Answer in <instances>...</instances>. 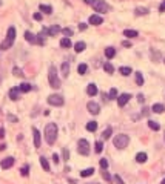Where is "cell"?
<instances>
[{
	"label": "cell",
	"instance_id": "ab89813d",
	"mask_svg": "<svg viewBox=\"0 0 165 184\" xmlns=\"http://www.w3.org/2000/svg\"><path fill=\"white\" fill-rule=\"evenodd\" d=\"M28 170H29V167H28V166H23L20 172H22V175H23V177H26V175H28Z\"/></svg>",
	"mask_w": 165,
	"mask_h": 184
},
{
	"label": "cell",
	"instance_id": "52a82bcc",
	"mask_svg": "<svg viewBox=\"0 0 165 184\" xmlns=\"http://www.w3.org/2000/svg\"><path fill=\"white\" fill-rule=\"evenodd\" d=\"M48 103L51 106H62L63 104V98H62V95H50L48 97Z\"/></svg>",
	"mask_w": 165,
	"mask_h": 184
},
{
	"label": "cell",
	"instance_id": "f5cc1de1",
	"mask_svg": "<svg viewBox=\"0 0 165 184\" xmlns=\"http://www.w3.org/2000/svg\"><path fill=\"white\" fill-rule=\"evenodd\" d=\"M160 184H165V178H164V179H162V183H160Z\"/></svg>",
	"mask_w": 165,
	"mask_h": 184
},
{
	"label": "cell",
	"instance_id": "60d3db41",
	"mask_svg": "<svg viewBox=\"0 0 165 184\" xmlns=\"http://www.w3.org/2000/svg\"><path fill=\"white\" fill-rule=\"evenodd\" d=\"M12 72H14V75H17V77H22V75H23L19 68H14V69H12Z\"/></svg>",
	"mask_w": 165,
	"mask_h": 184
},
{
	"label": "cell",
	"instance_id": "cb8c5ba5",
	"mask_svg": "<svg viewBox=\"0 0 165 184\" xmlns=\"http://www.w3.org/2000/svg\"><path fill=\"white\" fill-rule=\"evenodd\" d=\"M93 173H94V169H93V167H90V169H85V170H82V172H80V177L87 178V177H91Z\"/></svg>",
	"mask_w": 165,
	"mask_h": 184
},
{
	"label": "cell",
	"instance_id": "d6a6232c",
	"mask_svg": "<svg viewBox=\"0 0 165 184\" xmlns=\"http://www.w3.org/2000/svg\"><path fill=\"white\" fill-rule=\"evenodd\" d=\"M136 83L139 84V86H142V84H144V77H142L140 72H136Z\"/></svg>",
	"mask_w": 165,
	"mask_h": 184
},
{
	"label": "cell",
	"instance_id": "7402d4cb",
	"mask_svg": "<svg viewBox=\"0 0 165 184\" xmlns=\"http://www.w3.org/2000/svg\"><path fill=\"white\" fill-rule=\"evenodd\" d=\"M19 89H20V92H29L31 89H33V86H31L29 83H22L19 86Z\"/></svg>",
	"mask_w": 165,
	"mask_h": 184
},
{
	"label": "cell",
	"instance_id": "603a6c76",
	"mask_svg": "<svg viewBox=\"0 0 165 184\" xmlns=\"http://www.w3.org/2000/svg\"><path fill=\"white\" fill-rule=\"evenodd\" d=\"M62 74H63V77H68V74H70V63L68 61H65V63L62 65Z\"/></svg>",
	"mask_w": 165,
	"mask_h": 184
},
{
	"label": "cell",
	"instance_id": "f1b7e54d",
	"mask_svg": "<svg viewBox=\"0 0 165 184\" xmlns=\"http://www.w3.org/2000/svg\"><path fill=\"white\" fill-rule=\"evenodd\" d=\"M60 46H62V48H70V46H71V40L66 38V37H63V38L60 40Z\"/></svg>",
	"mask_w": 165,
	"mask_h": 184
},
{
	"label": "cell",
	"instance_id": "f6af8a7d",
	"mask_svg": "<svg viewBox=\"0 0 165 184\" xmlns=\"http://www.w3.org/2000/svg\"><path fill=\"white\" fill-rule=\"evenodd\" d=\"M52 160H54V163L57 164V163H59V155H57V154H54V155H52Z\"/></svg>",
	"mask_w": 165,
	"mask_h": 184
},
{
	"label": "cell",
	"instance_id": "ee69618b",
	"mask_svg": "<svg viewBox=\"0 0 165 184\" xmlns=\"http://www.w3.org/2000/svg\"><path fill=\"white\" fill-rule=\"evenodd\" d=\"M68 156H70V152L66 150V149H63V158H65V160H68Z\"/></svg>",
	"mask_w": 165,
	"mask_h": 184
},
{
	"label": "cell",
	"instance_id": "f546056e",
	"mask_svg": "<svg viewBox=\"0 0 165 184\" xmlns=\"http://www.w3.org/2000/svg\"><path fill=\"white\" fill-rule=\"evenodd\" d=\"M148 126H150V129H153V131H159V129H160L159 123H156V121H153V120L148 121Z\"/></svg>",
	"mask_w": 165,
	"mask_h": 184
},
{
	"label": "cell",
	"instance_id": "d590c367",
	"mask_svg": "<svg viewBox=\"0 0 165 184\" xmlns=\"http://www.w3.org/2000/svg\"><path fill=\"white\" fill-rule=\"evenodd\" d=\"M94 147H96V149H94V150L97 152V154H100V152H102V149H104V143H100V141H97V143H96V146H94Z\"/></svg>",
	"mask_w": 165,
	"mask_h": 184
},
{
	"label": "cell",
	"instance_id": "ac0fdd59",
	"mask_svg": "<svg viewBox=\"0 0 165 184\" xmlns=\"http://www.w3.org/2000/svg\"><path fill=\"white\" fill-rule=\"evenodd\" d=\"M123 35H125V37H128V38H134V37H137V31L125 29V31H123Z\"/></svg>",
	"mask_w": 165,
	"mask_h": 184
},
{
	"label": "cell",
	"instance_id": "bcb514c9",
	"mask_svg": "<svg viewBox=\"0 0 165 184\" xmlns=\"http://www.w3.org/2000/svg\"><path fill=\"white\" fill-rule=\"evenodd\" d=\"M159 11H160V12H164V11H165V0H164V3H162V5L159 6Z\"/></svg>",
	"mask_w": 165,
	"mask_h": 184
},
{
	"label": "cell",
	"instance_id": "4dcf8cb0",
	"mask_svg": "<svg viewBox=\"0 0 165 184\" xmlns=\"http://www.w3.org/2000/svg\"><path fill=\"white\" fill-rule=\"evenodd\" d=\"M104 69H105V72H108V74H113V72H114L113 65H111V63H108V61H106V63L104 65Z\"/></svg>",
	"mask_w": 165,
	"mask_h": 184
},
{
	"label": "cell",
	"instance_id": "8992f818",
	"mask_svg": "<svg viewBox=\"0 0 165 184\" xmlns=\"http://www.w3.org/2000/svg\"><path fill=\"white\" fill-rule=\"evenodd\" d=\"M90 5L94 8V9L97 11V12H106L110 9L108 8V5H106V3L104 2V0H93V2L90 3Z\"/></svg>",
	"mask_w": 165,
	"mask_h": 184
},
{
	"label": "cell",
	"instance_id": "484cf974",
	"mask_svg": "<svg viewBox=\"0 0 165 184\" xmlns=\"http://www.w3.org/2000/svg\"><path fill=\"white\" fill-rule=\"evenodd\" d=\"M119 72L122 75H130L131 74V68H130V66H122V68L119 69Z\"/></svg>",
	"mask_w": 165,
	"mask_h": 184
},
{
	"label": "cell",
	"instance_id": "9c48e42d",
	"mask_svg": "<svg viewBox=\"0 0 165 184\" xmlns=\"http://www.w3.org/2000/svg\"><path fill=\"white\" fill-rule=\"evenodd\" d=\"M87 109L91 112L93 115H97L99 114V111H100V107H99V104H97V103H94V101H90L87 104Z\"/></svg>",
	"mask_w": 165,
	"mask_h": 184
},
{
	"label": "cell",
	"instance_id": "c3c4849f",
	"mask_svg": "<svg viewBox=\"0 0 165 184\" xmlns=\"http://www.w3.org/2000/svg\"><path fill=\"white\" fill-rule=\"evenodd\" d=\"M114 179H116V181H117L119 184H123V181H122V179H120V178L117 177V175H116V177H114Z\"/></svg>",
	"mask_w": 165,
	"mask_h": 184
},
{
	"label": "cell",
	"instance_id": "5bb4252c",
	"mask_svg": "<svg viewBox=\"0 0 165 184\" xmlns=\"http://www.w3.org/2000/svg\"><path fill=\"white\" fill-rule=\"evenodd\" d=\"M87 94L88 95H91V97H94L96 94H97V88H96V84H88V88H87Z\"/></svg>",
	"mask_w": 165,
	"mask_h": 184
},
{
	"label": "cell",
	"instance_id": "e0dca14e",
	"mask_svg": "<svg viewBox=\"0 0 165 184\" xmlns=\"http://www.w3.org/2000/svg\"><path fill=\"white\" fill-rule=\"evenodd\" d=\"M60 31V28L59 26H52V28H50V29H45L43 31V34H48V35H56L57 32Z\"/></svg>",
	"mask_w": 165,
	"mask_h": 184
},
{
	"label": "cell",
	"instance_id": "7c38bea8",
	"mask_svg": "<svg viewBox=\"0 0 165 184\" xmlns=\"http://www.w3.org/2000/svg\"><path fill=\"white\" fill-rule=\"evenodd\" d=\"M33 133H34V146L35 147H40V143H42V141H40V132L34 127L33 129Z\"/></svg>",
	"mask_w": 165,
	"mask_h": 184
},
{
	"label": "cell",
	"instance_id": "7dc6e473",
	"mask_svg": "<svg viewBox=\"0 0 165 184\" xmlns=\"http://www.w3.org/2000/svg\"><path fill=\"white\" fill-rule=\"evenodd\" d=\"M3 137H5V129L0 127V138H3Z\"/></svg>",
	"mask_w": 165,
	"mask_h": 184
},
{
	"label": "cell",
	"instance_id": "d6986e66",
	"mask_svg": "<svg viewBox=\"0 0 165 184\" xmlns=\"http://www.w3.org/2000/svg\"><path fill=\"white\" fill-rule=\"evenodd\" d=\"M40 164H42V167L45 169V172H50V163H48V160L45 156H40Z\"/></svg>",
	"mask_w": 165,
	"mask_h": 184
},
{
	"label": "cell",
	"instance_id": "8d00e7d4",
	"mask_svg": "<svg viewBox=\"0 0 165 184\" xmlns=\"http://www.w3.org/2000/svg\"><path fill=\"white\" fill-rule=\"evenodd\" d=\"M108 97L110 98H113V100H114V98H117V89H110V94H108Z\"/></svg>",
	"mask_w": 165,
	"mask_h": 184
},
{
	"label": "cell",
	"instance_id": "db71d44e",
	"mask_svg": "<svg viewBox=\"0 0 165 184\" xmlns=\"http://www.w3.org/2000/svg\"><path fill=\"white\" fill-rule=\"evenodd\" d=\"M0 5H2V3H0Z\"/></svg>",
	"mask_w": 165,
	"mask_h": 184
},
{
	"label": "cell",
	"instance_id": "4316f807",
	"mask_svg": "<svg viewBox=\"0 0 165 184\" xmlns=\"http://www.w3.org/2000/svg\"><path fill=\"white\" fill-rule=\"evenodd\" d=\"M97 129V123L96 121H90V123L87 124V131H90V132H94Z\"/></svg>",
	"mask_w": 165,
	"mask_h": 184
},
{
	"label": "cell",
	"instance_id": "6da1fadb",
	"mask_svg": "<svg viewBox=\"0 0 165 184\" xmlns=\"http://www.w3.org/2000/svg\"><path fill=\"white\" fill-rule=\"evenodd\" d=\"M45 140L50 146H52L57 140V124L56 123H50L45 127Z\"/></svg>",
	"mask_w": 165,
	"mask_h": 184
},
{
	"label": "cell",
	"instance_id": "8fae6325",
	"mask_svg": "<svg viewBox=\"0 0 165 184\" xmlns=\"http://www.w3.org/2000/svg\"><path fill=\"white\" fill-rule=\"evenodd\" d=\"M102 22H104V19H102V16L93 14V16L90 17V25H102Z\"/></svg>",
	"mask_w": 165,
	"mask_h": 184
},
{
	"label": "cell",
	"instance_id": "f35d334b",
	"mask_svg": "<svg viewBox=\"0 0 165 184\" xmlns=\"http://www.w3.org/2000/svg\"><path fill=\"white\" fill-rule=\"evenodd\" d=\"M100 167H102V169H106V167H108V161H106L105 158L100 160Z\"/></svg>",
	"mask_w": 165,
	"mask_h": 184
},
{
	"label": "cell",
	"instance_id": "7bdbcfd3",
	"mask_svg": "<svg viewBox=\"0 0 165 184\" xmlns=\"http://www.w3.org/2000/svg\"><path fill=\"white\" fill-rule=\"evenodd\" d=\"M34 20L40 22V20H42V14H39V12H35V14H34Z\"/></svg>",
	"mask_w": 165,
	"mask_h": 184
},
{
	"label": "cell",
	"instance_id": "30bf717a",
	"mask_svg": "<svg viewBox=\"0 0 165 184\" xmlns=\"http://www.w3.org/2000/svg\"><path fill=\"white\" fill-rule=\"evenodd\" d=\"M12 164H14V158H12V156H8V158H5L0 163L2 169H10V167H12Z\"/></svg>",
	"mask_w": 165,
	"mask_h": 184
},
{
	"label": "cell",
	"instance_id": "681fc988",
	"mask_svg": "<svg viewBox=\"0 0 165 184\" xmlns=\"http://www.w3.org/2000/svg\"><path fill=\"white\" fill-rule=\"evenodd\" d=\"M79 28L83 31V29H87V25H85V23H80V26H79Z\"/></svg>",
	"mask_w": 165,
	"mask_h": 184
},
{
	"label": "cell",
	"instance_id": "ffe728a7",
	"mask_svg": "<svg viewBox=\"0 0 165 184\" xmlns=\"http://www.w3.org/2000/svg\"><path fill=\"white\" fill-rule=\"evenodd\" d=\"M164 111H165L164 104H160V103H156V104H153V112H156V114H162Z\"/></svg>",
	"mask_w": 165,
	"mask_h": 184
},
{
	"label": "cell",
	"instance_id": "836d02e7",
	"mask_svg": "<svg viewBox=\"0 0 165 184\" xmlns=\"http://www.w3.org/2000/svg\"><path fill=\"white\" fill-rule=\"evenodd\" d=\"M102 137H104V140H108V138L111 137V127H106L104 133H102Z\"/></svg>",
	"mask_w": 165,
	"mask_h": 184
},
{
	"label": "cell",
	"instance_id": "277c9868",
	"mask_svg": "<svg viewBox=\"0 0 165 184\" xmlns=\"http://www.w3.org/2000/svg\"><path fill=\"white\" fill-rule=\"evenodd\" d=\"M128 143H130V138L125 133H120V135H116L114 137V146L117 147V149H125L128 146Z\"/></svg>",
	"mask_w": 165,
	"mask_h": 184
},
{
	"label": "cell",
	"instance_id": "b9f144b4",
	"mask_svg": "<svg viewBox=\"0 0 165 184\" xmlns=\"http://www.w3.org/2000/svg\"><path fill=\"white\" fill-rule=\"evenodd\" d=\"M102 177H104V178L106 179V181H110V179H111V177H110V173L106 172V170H104V172H102Z\"/></svg>",
	"mask_w": 165,
	"mask_h": 184
},
{
	"label": "cell",
	"instance_id": "f907efd6",
	"mask_svg": "<svg viewBox=\"0 0 165 184\" xmlns=\"http://www.w3.org/2000/svg\"><path fill=\"white\" fill-rule=\"evenodd\" d=\"M137 100H139L140 103H144V95H137Z\"/></svg>",
	"mask_w": 165,
	"mask_h": 184
},
{
	"label": "cell",
	"instance_id": "9a60e30c",
	"mask_svg": "<svg viewBox=\"0 0 165 184\" xmlns=\"http://www.w3.org/2000/svg\"><path fill=\"white\" fill-rule=\"evenodd\" d=\"M85 48H87V44L83 42H77L74 44V51L76 52H83V51H85Z\"/></svg>",
	"mask_w": 165,
	"mask_h": 184
},
{
	"label": "cell",
	"instance_id": "ba28073f",
	"mask_svg": "<svg viewBox=\"0 0 165 184\" xmlns=\"http://www.w3.org/2000/svg\"><path fill=\"white\" fill-rule=\"evenodd\" d=\"M130 98H131L130 94H122V95H119V97H117V104H119L120 107H123L128 101H130Z\"/></svg>",
	"mask_w": 165,
	"mask_h": 184
},
{
	"label": "cell",
	"instance_id": "3957f363",
	"mask_svg": "<svg viewBox=\"0 0 165 184\" xmlns=\"http://www.w3.org/2000/svg\"><path fill=\"white\" fill-rule=\"evenodd\" d=\"M14 38H16V28L14 26H11L10 29H8V34H6V40L0 44V49H8L12 46V43H14Z\"/></svg>",
	"mask_w": 165,
	"mask_h": 184
},
{
	"label": "cell",
	"instance_id": "e575fe53",
	"mask_svg": "<svg viewBox=\"0 0 165 184\" xmlns=\"http://www.w3.org/2000/svg\"><path fill=\"white\" fill-rule=\"evenodd\" d=\"M147 12H148V9H147V8H136V14H137V16H145Z\"/></svg>",
	"mask_w": 165,
	"mask_h": 184
},
{
	"label": "cell",
	"instance_id": "44dd1931",
	"mask_svg": "<svg viewBox=\"0 0 165 184\" xmlns=\"http://www.w3.org/2000/svg\"><path fill=\"white\" fill-rule=\"evenodd\" d=\"M136 161L137 163H145L147 161V154L145 152H139V154L136 155Z\"/></svg>",
	"mask_w": 165,
	"mask_h": 184
},
{
	"label": "cell",
	"instance_id": "83f0119b",
	"mask_svg": "<svg viewBox=\"0 0 165 184\" xmlns=\"http://www.w3.org/2000/svg\"><path fill=\"white\" fill-rule=\"evenodd\" d=\"M39 8H40V11L45 12V14H51V12H52V8L48 6V5H40Z\"/></svg>",
	"mask_w": 165,
	"mask_h": 184
},
{
	"label": "cell",
	"instance_id": "816d5d0a",
	"mask_svg": "<svg viewBox=\"0 0 165 184\" xmlns=\"http://www.w3.org/2000/svg\"><path fill=\"white\" fill-rule=\"evenodd\" d=\"M91 2H93V0H85V3H88V5H90Z\"/></svg>",
	"mask_w": 165,
	"mask_h": 184
},
{
	"label": "cell",
	"instance_id": "5b68a950",
	"mask_svg": "<svg viewBox=\"0 0 165 184\" xmlns=\"http://www.w3.org/2000/svg\"><path fill=\"white\" fill-rule=\"evenodd\" d=\"M77 152L80 155H88L90 154V143H88L87 140H79L77 141Z\"/></svg>",
	"mask_w": 165,
	"mask_h": 184
},
{
	"label": "cell",
	"instance_id": "4fadbf2b",
	"mask_svg": "<svg viewBox=\"0 0 165 184\" xmlns=\"http://www.w3.org/2000/svg\"><path fill=\"white\" fill-rule=\"evenodd\" d=\"M19 94H20L19 88H12L10 91V98H11V100H19Z\"/></svg>",
	"mask_w": 165,
	"mask_h": 184
},
{
	"label": "cell",
	"instance_id": "74e56055",
	"mask_svg": "<svg viewBox=\"0 0 165 184\" xmlns=\"http://www.w3.org/2000/svg\"><path fill=\"white\" fill-rule=\"evenodd\" d=\"M62 32H63V35H65L66 38H70L71 35H73V31H71L70 28H65V29H62Z\"/></svg>",
	"mask_w": 165,
	"mask_h": 184
},
{
	"label": "cell",
	"instance_id": "2e32d148",
	"mask_svg": "<svg viewBox=\"0 0 165 184\" xmlns=\"http://www.w3.org/2000/svg\"><path fill=\"white\" fill-rule=\"evenodd\" d=\"M25 38H26V42H29V43H37V38H35V35L31 34L29 31H26V32H25Z\"/></svg>",
	"mask_w": 165,
	"mask_h": 184
},
{
	"label": "cell",
	"instance_id": "1f68e13d",
	"mask_svg": "<svg viewBox=\"0 0 165 184\" xmlns=\"http://www.w3.org/2000/svg\"><path fill=\"white\" fill-rule=\"evenodd\" d=\"M87 69H88V66L85 65V63H82V65H79V68H77V71H79V74L80 75H83L87 72Z\"/></svg>",
	"mask_w": 165,
	"mask_h": 184
},
{
	"label": "cell",
	"instance_id": "7a4b0ae2",
	"mask_svg": "<svg viewBox=\"0 0 165 184\" xmlns=\"http://www.w3.org/2000/svg\"><path fill=\"white\" fill-rule=\"evenodd\" d=\"M48 80H50L51 88H54V89H59V88H60V80H59V75H57V69L54 68V66H50Z\"/></svg>",
	"mask_w": 165,
	"mask_h": 184
},
{
	"label": "cell",
	"instance_id": "d4e9b609",
	"mask_svg": "<svg viewBox=\"0 0 165 184\" xmlns=\"http://www.w3.org/2000/svg\"><path fill=\"white\" fill-rule=\"evenodd\" d=\"M105 55H106V58H113L116 55V49L114 48H106L105 49Z\"/></svg>",
	"mask_w": 165,
	"mask_h": 184
}]
</instances>
